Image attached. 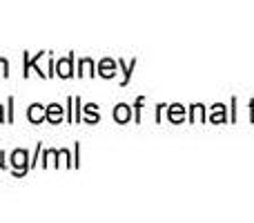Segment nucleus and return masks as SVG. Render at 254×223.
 <instances>
[{
    "label": "nucleus",
    "mask_w": 254,
    "mask_h": 223,
    "mask_svg": "<svg viewBox=\"0 0 254 223\" xmlns=\"http://www.w3.org/2000/svg\"><path fill=\"white\" fill-rule=\"evenodd\" d=\"M45 114H47V110H45L40 103H34V105L29 107V112H27V118H29L31 123H43L45 121Z\"/></svg>",
    "instance_id": "3"
},
{
    "label": "nucleus",
    "mask_w": 254,
    "mask_h": 223,
    "mask_svg": "<svg viewBox=\"0 0 254 223\" xmlns=\"http://www.w3.org/2000/svg\"><path fill=\"white\" fill-rule=\"evenodd\" d=\"M0 76H9V63H7V58H0Z\"/></svg>",
    "instance_id": "10"
},
{
    "label": "nucleus",
    "mask_w": 254,
    "mask_h": 223,
    "mask_svg": "<svg viewBox=\"0 0 254 223\" xmlns=\"http://www.w3.org/2000/svg\"><path fill=\"white\" fill-rule=\"evenodd\" d=\"M0 167H7V163H4V154L0 152Z\"/></svg>",
    "instance_id": "13"
},
{
    "label": "nucleus",
    "mask_w": 254,
    "mask_h": 223,
    "mask_svg": "<svg viewBox=\"0 0 254 223\" xmlns=\"http://www.w3.org/2000/svg\"><path fill=\"white\" fill-rule=\"evenodd\" d=\"M58 156V152L56 149H47V152H45V161H43V167H49V165H58L56 161H54V158Z\"/></svg>",
    "instance_id": "8"
},
{
    "label": "nucleus",
    "mask_w": 254,
    "mask_h": 223,
    "mask_svg": "<svg viewBox=\"0 0 254 223\" xmlns=\"http://www.w3.org/2000/svg\"><path fill=\"white\" fill-rule=\"evenodd\" d=\"M11 167H13V176H25L29 172V154H27V149H13Z\"/></svg>",
    "instance_id": "1"
},
{
    "label": "nucleus",
    "mask_w": 254,
    "mask_h": 223,
    "mask_svg": "<svg viewBox=\"0 0 254 223\" xmlns=\"http://www.w3.org/2000/svg\"><path fill=\"white\" fill-rule=\"evenodd\" d=\"M85 114H87V123H96L98 121L96 105H87V107H85Z\"/></svg>",
    "instance_id": "9"
},
{
    "label": "nucleus",
    "mask_w": 254,
    "mask_h": 223,
    "mask_svg": "<svg viewBox=\"0 0 254 223\" xmlns=\"http://www.w3.org/2000/svg\"><path fill=\"white\" fill-rule=\"evenodd\" d=\"M80 76L83 74H87V76H92L94 74V63L89 61V58H83V61H80V72H78Z\"/></svg>",
    "instance_id": "7"
},
{
    "label": "nucleus",
    "mask_w": 254,
    "mask_h": 223,
    "mask_svg": "<svg viewBox=\"0 0 254 223\" xmlns=\"http://www.w3.org/2000/svg\"><path fill=\"white\" fill-rule=\"evenodd\" d=\"M13 121V96L9 98V123Z\"/></svg>",
    "instance_id": "12"
},
{
    "label": "nucleus",
    "mask_w": 254,
    "mask_h": 223,
    "mask_svg": "<svg viewBox=\"0 0 254 223\" xmlns=\"http://www.w3.org/2000/svg\"><path fill=\"white\" fill-rule=\"evenodd\" d=\"M45 118H47L49 123H54V125H56V123H61L63 121V107L58 105V103H52V105L47 107V114H45Z\"/></svg>",
    "instance_id": "4"
},
{
    "label": "nucleus",
    "mask_w": 254,
    "mask_h": 223,
    "mask_svg": "<svg viewBox=\"0 0 254 223\" xmlns=\"http://www.w3.org/2000/svg\"><path fill=\"white\" fill-rule=\"evenodd\" d=\"M71 63H74V54H69L67 58H63V61L56 63V74L61 76V78H69V76L74 74V70H71Z\"/></svg>",
    "instance_id": "2"
},
{
    "label": "nucleus",
    "mask_w": 254,
    "mask_h": 223,
    "mask_svg": "<svg viewBox=\"0 0 254 223\" xmlns=\"http://www.w3.org/2000/svg\"><path fill=\"white\" fill-rule=\"evenodd\" d=\"M4 121V116H2V105H0V123Z\"/></svg>",
    "instance_id": "14"
},
{
    "label": "nucleus",
    "mask_w": 254,
    "mask_h": 223,
    "mask_svg": "<svg viewBox=\"0 0 254 223\" xmlns=\"http://www.w3.org/2000/svg\"><path fill=\"white\" fill-rule=\"evenodd\" d=\"M74 107H76V112H74V121H80V98H74Z\"/></svg>",
    "instance_id": "11"
},
{
    "label": "nucleus",
    "mask_w": 254,
    "mask_h": 223,
    "mask_svg": "<svg viewBox=\"0 0 254 223\" xmlns=\"http://www.w3.org/2000/svg\"><path fill=\"white\" fill-rule=\"evenodd\" d=\"M98 74L105 76V78H112V76L116 74V63L110 61V58H105V61L101 63V67H98Z\"/></svg>",
    "instance_id": "5"
},
{
    "label": "nucleus",
    "mask_w": 254,
    "mask_h": 223,
    "mask_svg": "<svg viewBox=\"0 0 254 223\" xmlns=\"http://www.w3.org/2000/svg\"><path fill=\"white\" fill-rule=\"evenodd\" d=\"M114 118L119 123H127V121H129V107H127V105H119L114 110Z\"/></svg>",
    "instance_id": "6"
}]
</instances>
